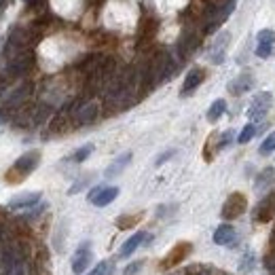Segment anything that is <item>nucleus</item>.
<instances>
[{
    "label": "nucleus",
    "instance_id": "nucleus-1",
    "mask_svg": "<svg viewBox=\"0 0 275 275\" xmlns=\"http://www.w3.org/2000/svg\"><path fill=\"white\" fill-rule=\"evenodd\" d=\"M38 163H40V152L38 150L24 152V155L11 165V169L5 174V180L9 182V185H17V182H22L26 176L32 174V171L38 167Z\"/></svg>",
    "mask_w": 275,
    "mask_h": 275
},
{
    "label": "nucleus",
    "instance_id": "nucleus-2",
    "mask_svg": "<svg viewBox=\"0 0 275 275\" xmlns=\"http://www.w3.org/2000/svg\"><path fill=\"white\" fill-rule=\"evenodd\" d=\"M273 104V96L269 94V91H262V94L254 96L250 106H248V119L252 121V123H256V121H262L264 115L269 113V108Z\"/></svg>",
    "mask_w": 275,
    "mask_h": 275
},
{
    "label": "nucleus",
    "instance_id": "nucleus-3",
    "mask_svg": "<svg viewBox=\"0 0 275 275\" xmlns=\"http://www.w3.org/2000/svg\"><path fill=\"white\" fill-rule=\"evenodd\" d=\"M119 197V189L117 187H96L89 191V203H94L96 208H104L108 203H113Z\"/></svg>",
    "mask_w": 275,
    "mask_h": 275
},
{
    "label": "nucleus",
    "instance_id": "nucleus-4",
    "mask_svg": "<svg viewBox=\"0 0 275 275\" xmlns=\"http://www.w3.org/2000/svg\"><path fill=\"white\" fill-rule=\"evenodd\" d=\"M273 47H275V32L273 30H260V32L256 34V55L260 59L271 57Z\"/></svg>",
    "mask_w": 275,
    "mask_h": 275
},
{
    "label": "nucleus",
    "instance_id": "nucleus-5",
    "mask_svg": "<svg viewBox=\"0 0 275 275\" xmlns=\"http://www.w3.org/2000/svg\"><path fill=\"white\" fill-rule=\"evenodd\" d=\"M89 264H91V248H89V241H83L72 256V273L74 275L85 273V269Z\"/></svg>",
    "mask_w": 275,
    "mask_h": 275
},
{
    "label": "nucleus",
    "instance_id": "nucleus-6",
    "mask_svg": "<svg viewBox=\"0 0 275 275\" xmlns=\"http://www.w3.org/2000/svg\"><path fill=\"white\" fill-rule=\"evenodd\" d=\"M191 248H193V246H191L189 241L176 243V246L169 250L167 256L161 260V267H165V269H167V267H174V264H180V262L185 260V258L189 256V254H191Z\"/></svg>",
    "mask_w": 275,
    "mask_h": 275
},
{
    "label": "nucleus",
    "instance_id": "nucleus-7",
    "mask_svg": "<svg viewBox=\"0 0 275 275\" xmlns=\"http://www.w3.org/2000/svg\"><path fill=\"white\" fill-rule=\"evenodd\" d=\"M229 40H231V32H227V30L216 36V40H214V45L210 49V59H212L214 64H222V62H225Z\"/></svg>",
    "mask_w": 275,
    "mask_h": 275
},
{
    "label": "nucleus",
    "instance_id": "nucleus-8",
    "mask_svg": "<svg viewBox=\"0 0 275 275\" xmlns=\"http://www.w3.org/2000/svg\"><path fill=\"white\" fill-rule=\"evenodd\" d=\"M246 212V197L241 193H233V195L227 199L225 208H222V216L225 218H237Z\"/></svg>",
    "mask_w": 275,
    "mask_h": 275
},
{
    "label": "nucleus",
    "instance_id": "nucleus-9",
    "mask_svg": "<svg viewBox=\"0 0 275 275\" xmlns=\"http://www.w3.org/2000/svg\"><path fill=\"white\" fill-rule=\"evenodd\" d=\"M273 216H275V191L269 193L254 210V220L256 222H269Z\"/></svg>",
    "mask_w": 275,
    "mask_h": 275
},
{
    "label": "nucleus",
    "instance_id": "nucleus-10",
    "mask_svg": "<svg viewBox=\"0 0 275 275\" xmlns=\"http://www.w3.org/2000/svg\"><path fill=\"white\" fill-rule=\"evenodd\" d=\"M203 78H206V70L203 68H191L189 70V74H187V78H185V83H182V91L180 94L182 96H189V94H193L201 83H203Z\"/></svg>",
    "mask_w": 275,
    "mask_h": 275
},
{
    "label": "nucleus",
    "instance_id": "nucleus-11",
    "mask_svg": "<svg viewBox=\"0 0 275 275\" xmlns=\"http://www.w3.org/2000/svg\"><path fill=\"white\" fill-rule=\"evenodd\" d=\"M40 193L32 191V193H22V195L13 197L11 201H9V210H26V208H32L36 206V203L40 201Z\"/></svg>",
    "mask_w": 275,
    "mask_h": 275
},
{
    "label": "nucleus",
    "instance_id": "nucleus-12",
    "mask_svg": "<svg viewBox=\"0 0 275 275\" xmlns=\"http://www.w3.org/2000/svg\"><path fill=\"white\" fill-rule=\"evenodd\" d=\"M144 241H150V235H146L144 231H140V233H134V235H131L125 243H123V248H121V252H119V256L121 258H127V256H131V254H134L142 243Z\"/></svg>",
    "mask_w": 275,
    "mask_h": 275
},
{
    "label": "nucleus",
    "instance_id": "nucleus-13",
    "mask_svg": "<svg viewBox=\"0 0 275 275\" xmlns=\"http://www.w3.org/2000/svg\"><path fill=\"white\" fill-rule=\"evenodd\" d=\"M254 87V76L252 72H243L239 74L233 83H229V91L233 96H241V94H246V91H250Z\"/></svg>",
    "mask_w": 275,
    "mask_h": 275
},
{
    "label": "nucleus",
    "instance_id": "nucleus-14",
    "mask_svg": "<svg viewBox=\"0 0 275 275\" xmlns=\"http://www.w3.org/2000/svg\"><path fill=\"white\" fill-rule=\"evenodd\" d=\"M235 239H237V233L231 225H220L214 231V243L216 246H231Z\"/></svg>",
    "mask_w": 275,
    "mask_h": 275
},
{
    "label": "nucleus",
    "instance_id": "nucleus-15",
    "mask_svg": "<svg viewBox=\"0 0 275 275\" xmlns=\"http://www.w3.org/2000/svg\"><path fill=\"white\" fill-rule=\"evenodd\" d=\"M96 117H98V106L94 102H87V104H83L76 110L74 121H76V125H89L91 121H96Z\"/></svg>",
    "mask_w": 275,
    "mask_h": 275
},
{
    "label": "nucleus",
    "instance_id": "nucleus-16",
    "mask_svg": "<svg viewBox=\"0 0 275 275\" xmlns=\"http://www.w3.org/2000/svg\"><path fill=\"white\" fill-rule=\"evenodd\" d=\"M129 161H131V152L127 150V152H123V155H119L110 165L106 167V171H104V176L106 178H117L121 171H123L127 165H129Z\"/></svg>",
    "mask_w": 275,
    "mask_h": 275
},
{
    "label": "nucleus",
    "instance_id": "nucleus-17",
    "mask_svg": "<svg viewBox=\"0 0 275 275\" xmlns=\"http://www.w3.org/2000/svg\"><path fill=\"white\" fill-rule=\"evenodd\" d=\"M225 113H227V102L225 100H216L210 106V110H208V121H210V123H216V121Z\"/></svg>",
    "mask_w": 275,
    "mask_h": 275
},
{
    "label": "nucleus",
    "instance_id": "nucleus-18",
    "mask_svg": "<svg viewBox=\"0 0 275 275\" xmlns=\"http://www.w3.org/2000/svg\"><path fill=\"white\" fill-rule=\"evenodd\" d=\"M5 275H26V269H24V262L19 260V258H13V256H9L7 264H5Z\"/></svg>",
    "mask_w": 275,
    "mask_h": 275
},
{
    "label": "nucleus",
    "instance_id": "nucleus-19",
    "mask_svg": "<svg viewBox=\"0 0 275 275\" xmlns=\"http://www.w3.org/2000/svg\"><path fill=\"white\" fill-rule=\"evenodd\" d=\"M89 275H115V262L113 260H102L96 264V269Z\"/></svg>",
    "mask_w": 275,
    "mask_h": 275
},
{
    "label": "nucleus",
    "instance_id": "nucleus-20",
    "mask_svg": "<svg viewBox=\"0 0 275 275\" xmlns=\"http://www.w3.org/2000/svg\"><path fill=\"white\" fill-rule=\"evenodd\" d=\"M252 269H254V252L248 250V252H243V256H241L239 271H241V273H250Z\"/></svg>",
    "mask_w": 275,
    "mask_h": 275
},
{
    "label": "nucleus",
    "instance_id": "nucleus-21",
    "mask_svg": "<svg viewBox=\"0 0 275 275\" xmlns=\"http://www.w3.org/2000/svg\"><path fill=\"white\" fill-rule=\"evenodd\" d=\"M254 134H256V125H254V123H248L246 127L241 129V134H239L237 142H239V144H248V142L254 138Z\"/></svg>",
    "mask_w": 275,
    "mask_h": 275
},
{
    "label": "nucleus",
    "instance_id": "nucleus-22",
    "mask_svg": "<svg viewBox=\"0 0 275 275\" xmlns=\"http://www.w3.org/2000/svg\"><path fill=\"white\" fill-rule=\"evenodd\" d=\"M273 174H275V171H273V167H267V169H264L262 174L258 176V180H256V191H258V193L262 191V187L271 185V180H273Z\"/></svg>",
    "mask_w": 275,
    "mask_h": 275
},
{
    "label": "nucleus",
    "instance_id": "nucleus-23",
    "mask_svg": "<svg viewBox=\"0 0 275 275\" xmlns=\"http://www.w3.org/2000/svg\"><path fill=\"white\" fill-rule=\"evenodd\" d=\"M273 150H275V131H273V134H269L267 138L262 140V144H260L258 152H260V155H271Z\"/></svg>",
    "mask_w": 275,
    "mask_h": 275
},
{
    "label": "nucleus",
    "instance_id": "nucleus-24",
    "mask_svg": "<svg viewBox=\"0 0 275 275\" xmlns=\"http://www.w3.org/2000/svg\"><path fill=\"white\" fill-rule=\"evenodd\" d=\"M91 152H94V144H85V146H80L76 152H74V155H72V159L76 161V163H83L89 155H91Z\"/></svg>",
    "mask_w": 275,
    "mask_h": 275
},
{
    "label": "nucleus",
    "instance_id": "nucleus-25",
    "mask_svg": "<svg viewBox=\"0 0 275 275\" xmlns=\"http://www.w3.org/2000/svg\"><path fill=\"white\" fill-rule=\"evenodd\" d=\"M140 269H142V260H136V262L127 264V269L123 271V275H136V273H138Z\"/></svg>",
    "mask_w": 275,
    "mask_h": 275
},
{
    "label": "nucleus",
    "instance_id": "nucleus-26",
    "mask_svg": "<svg viewBox=\"0 0 275 275\" xmlns=\"http://www.w3.org/2000/svg\"><path fill=\"white\" fill-rule=\"evenodd\" d=\"M138 220H140V216H136V218H119L117 225H119L121 229H127V227H131V225H136Z\"/></svg>",
    "mask_w": 275,
    "mask_h": 275
},
{
    "label": "nucleus",
    "instance_id": "nucleus-27",
    "mask_svg": "<svg viewBox=\"0 0 275 275\" xmlns=\"http://www.w3.org/2000/svg\"><path fill=\"white\" fill-rule=\"evenodd\" d=\"M174 155H176V150H167V152H163V155H159V157H157L155 165H163V163H165L169 157H174Z\"/></svg>",
    "mask_w": 275,
    "mask_h": 275
},
{
    "label": "nucleus",
    "instance_id": "nucleus-28",
    "mask_svg": "<svg viewBox=\"0 0 275 275\" xmlns=\"http://www.w3.org/2000/svg\"><path fill=\"white\" fill-rule=\"evenodd\" d=\"M24 3H32V0H24Z\"/></svg>",
    "mask_w": 275,
    "mask_h": 275
},
{
    "label": "nucleus",
    "instance_id": "nucleus-29",
    "mask_svg": "<svg viewBox=\"0 0 275 275\" xmlns=\"http://www.w3.org/2000/svg\"><path fill=\"white\" fill-rule=\"evenodd\" d=\"M187 275H193V273H187Z\"/></svg>",
    "mask_w": 275,
    "mask_h": 275
}]
</instances>
